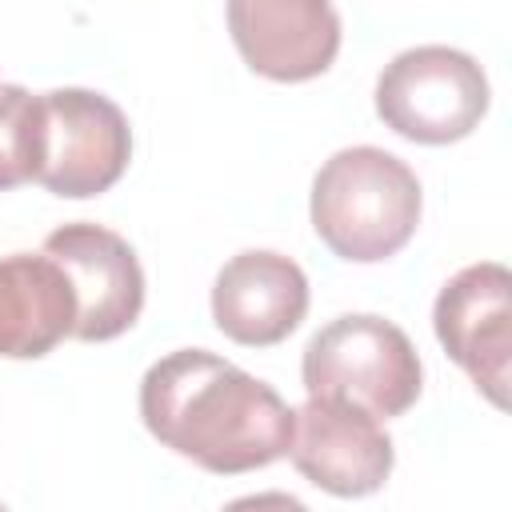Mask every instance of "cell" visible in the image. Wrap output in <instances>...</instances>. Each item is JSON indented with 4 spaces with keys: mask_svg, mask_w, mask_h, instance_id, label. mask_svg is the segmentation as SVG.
<instances>
[{
    "mask_svg": "<svg viewBox=\"0 0 512 512\" xmlns=\"http://www.w3.org/2000/svg\"><path fill=\"white\" fill-rule=\"evenodd\" d=\"M140 420L164 448L216 476L268 468L292 444L280 392L204 348L168 352L144 372Z\"/></svg>",
    "mask_w": 512,
    "mask_h": 512,
    "instance_id": "cell-1",
    "label": "cell"
},
{
    "mask_svg": "<svg viewBox=\"0 0 512 512\" xmlns=\"http://www.w3.org/2000/svg\"><path fill=\"white\" fill-rule=\"evenodd\" d=\"M420 180L416 172L372 144L332 152L316 180L308 216L316 236L352 264H380L396 256L420 224Z\"/></svg>",
    "mask_w": 512,
    "mask_h": 512,
    "instance_id": "cell-2",
    "label": "cell"
},
{
    "mask_svg": "<svg viewBox=\"0 0 512 512\" xmlns=\"http://www.w3.org/2000/svg\"><path fill=\"white\" fill-rule=\"evenodd\" d=\"M300 376L308 396L348 400L376 420L404 416L424 388L408 332L372 312H348L324 324L304 348Z\"/></svg>",
    "mask_w": 512,
    "mask_h": 512,
    "instance_id": "cell-3",
    "label": "cell"
},
{
    "mask_svg": "<svg viewBox=\"0 0 512 512\" xmlns=\"http://www.w3.org/2000/svg\"><path fill=\"white\" fill-rule=\"evenodd\" d=\"M484 68L448 44H420L392 56L376 80V116L412 144L464 140L488 112Z\"/></svg>",
    "mask_w": 512,
    "mask_h": 512,
    "instance_id": "cell-4",
    "label": "cell"
},
{
    "mask_svg": "<svg viewBox=\"0 0 512 512\" xmlns=\"http://www.w3.org/2000/svg\"><path fill=\"white\" fill-rule=\"evenodd\" d=\"M44 100V160L36 180L64 200L108 192L132 160V128L116 100L92 88H52Z\"/></svg>",
    "mask_w": 512,
    "mask_h": 512,
    "instance_id": "cell-5",
    "label": "cell"
},
{
    "mask_svg": "<svg viewBox=\"0 0 512 512\" xmlns=\"http://www.w3.org/2000/svg\"><path fill=\"white\" fill-rule=\"evenodd\" d=\"M432 328L444 352L472 376V384L508 408L512 380V276L496 260L460 268L432 304Z\"/></svg>",
    "mask_w": 512,
    "mask_h": 512,
    "instance_id": "cell-6",
    "label": "cell"
},
{
    "mask_svg": "<svg viewBox=\"0 0 512 512\" xmlns=\"http://www.w3.org/2000/svg\"><path fill=\"white\" fill-rule=\"evenodd\" d=\"M288 456L308 484L332 496H368L392 476L396 464L384 424L372 412L328 396H308L292 412Z\"/></svg>",
    "mask_w": 512,
    "mask_h": 512,
    "instance_id": "cell-7",
    "label": "cell"
},
{
    "mask_svg": "<svg viewBox=\"0 0 512 512\" xmlns=\"http://www.w3.org/2000/svg\"><path fill=\"white\" fill-rule=\"evenodd\" d=\"M44 252L68 272L76 288V324H72L76 340L84 344L116 340L140 320L144 268L120 232L76 220L48 232Z\"/></svg>",
    "mask_w": 512,
    "mask_h": 512,
    "instance_id": "cell-8",
    "label": "cell"
},
{
    "mask_svg": "<svg viewBox=\"0 0 512 512\" xmlns=\"http://www.w3.org/2000/svg\"><path fill=\"white\" fill-rule=\"evenodd\" d=\"M228 32L240 60L280 84L324 76L340 52L332 0H228Z\"/></svg>",
    "mask_w": 512,
    "mask_h": 512,
    "instance_id": "cell-9",
    "label": "cell"
},
{
    "mask_svg": "<svg viewBox=\"0 0 512 512\" xmlns=\"http://www.w3.org/2000/svg\"><path fill=\"white\" fill-rule=\"evenodd\" d=\"M308 312V276L296 260L252 248L232 256L212 284V320L216 328L244 344L268 348L300 328Z\"/></svg>",
    "mask_w": 512,
    "mask_h": 512,
    "instance_id": "cell-10",
    "label": "cell"
},
{
    "mask_svg": "<svg viewBox=\"0 0 512 512\" xmlns=\"http://www.w3.org/2000/svg\"><path fill=\"white\" fill-rule=\"evenodd\" d=\"M72 324L76 288L48 252L0 256V356H48L64 336H72Z\"/></svg>",
    "mask_w": 512,
    "mask_h": 512,
    "instance_id": "cell-11",
    "label": "cell"
},
{
    "mask_svg": "<svg viewBox=\"0 0 512 512\" xmlns=\"http://www.w3.org/2000/svg\"><path fill=\"white\" fill-rule=\"evenodd\" d=\"M44 160V100L0 84V192L36 180Z\"/></svg>",
    "mask_w": 512,
    "mask_h": 512,
    "instance_id": "cell-12",
    "label": "cell"
}]
</instances>
